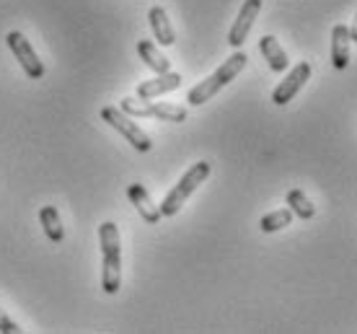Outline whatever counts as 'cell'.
Wrapping results in <instances>:
<instances>
[{
  "mask_svg": "<svg viewBox=\"0 0 357 334\" xmlns=\"http://www.w3.org/2000/svg\"><path fill=\"white\" fill-rule=\"evenodd\" d=\"M101 119H104L107 125L114 127L116 132L125 137V140L132 145L135 151H140V153H148V151L153 148L148 132H143V127L137 125V122H132V117H130L127 112H122V109L104 107V109H101Z\"/></svg>",
  "mask_w": 357,
  "mask_h": 334,
  "instance_id": "cell-4",
  "label": "cell"
},
{
  "mask_svg": "<svg viewBox=\"0 0 357 334\" xmlns=\"http://www.w3.org/2000/svg\"><path fill=\"white\" fill-rule=\"evenodd\" d=\"M8 47H10V52L16 54L18 65L24 68V73H26L29 78L39 81V78L45 75V65H42V60H39V54L34 52V47L29 45V39L21 34V31H10Z\"/></svg>",
  "mask_w": 357,
  "mask_h": 334,
  "instance_id": "cell-6",
  "label": "cell"
},
{
  "mask_svg": "<svg viewBox=\"0 0 357 334\" xmlns=\"http://www.w3.org/2000/svg\"><path fill=\"white\" fill-rule=\"evenodd\" d=\"M39 218H42V226H45L47 238L54 241V244H60V241L65 238V228H63V223H60V213H57L52 205H47V208H42Z\"/></svg>",
  "mask_w": 357,
  "mask_h": 334,
  "instance_id": "cell-15",
  "label": "cell"
},
{
  "mask_svg": "<svg viewBox=\"0 0 357 334\" xmlns=\"http://www.w3.org/2000/svg\"><path fill=\"white\" fill-rule=\"evenodd\" d=\"M308 78H311V65H308V63H298L293 70L287 73L285 81H282L275 89V93H272V101H275L277 107H285L287 101L295 99V93L303 89Z\"/></svg>",
  "mask_w": 357,
  "mask_h": 334,
  "instance_id": "cell-7",
  "label": "cell"
},
{
  "mask_svg": "<svg viewBox=\"0 0 357 334\" xmlns=\"http://www.w3.org/2000/svg\"><path fill=\"white\" fill-rule=\"evenodd\" d=\"M259 50L261 54H264V60H267V65L272 68L275 73H282L287 70V65H290V60H287V52L282 50V45L277 42L275 36H261L259 39Z\"/></svg>",
  "mask_w": 357,
  "mask_h": 334,
  "instance_id": "cell-13",
  "label": "cell"
},
{
  "mask_svg": "<svg viewBox=\"0 0 357 334\" xmlns=\"http://www.w3.org/2000/svg\"><path fill=\"white\" fill-rule=\"evenodd\" d=\"M261 10V0H246L238 10V18L233 21L231 31H228V45L231 47H241L246 42V36H249L251 26H254V21L259 16Z\"/></svg>",
  "mask_w": 357,
  "mask_h": 334,
  "instance_id": "cell-8",
  "label": "cell"
},
{
  "mask_svg": "<svg viewBox=\"0 0 357 334\" xmlns=\"http://www.w3.org/2000/svg\"><path fill=\"white\" fill-rule=\"evenodd\" d=\"M293 223V210L290 208H282V210H275V213H269L259 220V228L264 234H275V231H282L285 226Z\"/></svg>",
  "mask_w": 357,
  "mask_h": 334,
  "instance_id": "cell-17",
  "label": "cell"
},
{
  "mask_svg": "<svg viewBox=\"0 0 357 334\" xmlns=\"http://www.w3.org/2000/svg\"><path fill=\"white\" fill-rule=\"evenodd\" d=\"M127 197H130V202H132L135 208H137V213L143 215L145 223L155 226V223L161 220V208H155V205H153L151 195H148V190H145L143 184H130V190H127Z\"/></svg>",
  "mask_w": 357,
  "mask_h": 334,
  "instance_id": "cell-10",
  "label": "cell"
},
{
  "mask_svg": "<svg viewBox=\"0 0 357 334\" xmlns=\"http://www.w3.org/2000/svg\"><path fill=\"white\" fill-rule=\"evenodd\" d=\"M122 112L130 117H155L163 122H184L187 119V109L174 107V104H145L143 99H122Z\"/></svg>",
  "mask_w": 357,
  "mask_h": 334,
  "instance_id": "cell-5",
  "label": "cell"
},
{
  "mask_svg": "<svg viewBox=\"0 0 357 334\" xmlns=\"http://www.w3.org/2000/svg\"><path fill=\"white\" fill-rule=\"evenodd\" d=\"M98 241H101V288L104 293L114 296L122 285V246H119V231L116 223L107 220L98 228Z\"/></svg>",
  "mask_w": 357,
  "mask_h": 334,
  "instance_id": "cell-1",
  "label": "cell"
},
{
  "mask_svg": "<svg viewBox=\"0 0 357 334\" xmlns=\"http://www.w3.org/2000/svg\"><path fill=\"white\" fill-rule=\"evenodd\" d=\"M210 163L207 161H199V163H195L192 169H189L181 179H178V184L174 187V190L166 195V199L161 202V215H166V218H171V215H176L178 210L184 208V202H187L189 197H192V192L202 184V181L210 176Z\"/></svg>",
  "mask_w": 357,
  "mask_h": 334,
  "instance_id": "cell-3",
  "label": "cell"
},
{
  "mask_svg": "<svg viewBox=\"0 0 357 334\" xmlns=\"http://www.w3.org/2000/svg\"><path fill=\"white\" fill-rule=\"evenodd\" d=\"M148 18H151V29H153V36H155V42L163 47H171L176 42V34H174V29H171V21L166 16V10L161 6H153L148 10Z\"/></svg>",
  "mask_w": 357,
  "mask_h": 334,
  "instance_id": "cell-12",
  "label": "cell"
},
{
  "mask_svg": "<svg viewBox=\"0 0 357 334\" xmlns=\"http://www.w3.org/2000/svg\"><path fill=\"white\" fill-rule=\"evenodd\" d=\"M349 29L344 24H337L331 29V65L337 70H344L349 63Z\"/></svg>",
  "mask_w": 357,
  "mask_h": 334,
  "instance_id": "cell-11",
  "label": "cell"
},
{
  "mask_svg": "<svg viewBox=\"0 0 357 334\" xmlns=\"http://www.w3.org/2000/svg\"><path fill=\"white\" fill-rule=\"evenodd\" d=\"M287 208L293 210V215L301 218V220H311V218L316 215V205H313L301 190L287 192Z\"/></svg>",
  "mask_w": 357,
  "mask_h": 334,
  "instance_id": "cell-16",
  "label": "cell"
},
{
  "mask_svg": "<svg viewBox=\"0 0 357 334\" xmlns=\"http://www.w3.org/2000/svg\"><path fill=\"white\" fill-rule=\"evenodd\" d=\"M137 54H140V60H143L153 73H169L171 70V63L166 54L158 52V47L153 45L151 39H143V42H137Z\"/></svg>",
  "mask_w": 357,
  "mask_h": 334,
  "instance_id": "cell-14",
  "label": "cell"
},
{
  "mask_svg": "<svg viewBox=\"0 0 357 334\" xmlns=\"http://www.w3.org/2000/svg\"><path fill=\"white\" fill-rule=\"evenodd\" d=\"M246 52H236V54H231L228 60H225L218 70L213 73V75H207L205 81L202 83H197L195 89L189 91L187 93V101L192 104V107H199V104H205V101H210L218 93V91L223 89V86H228V83L238 75V73L246 68Z\"/></svg>",
  "mask_w": 357,
  "mask_h": 334,
  "instance_id": "cell-2",
  "label": "cell"
},
{
  "mask_svg": "<svg viewBox=\"0 0 357 334\" xmlns=\"http://www.w3.org/2000/svg\"><path fill=\"white\" fill-rule=\"evenodd\" d=\"M0 332L3 334H21V326H18L16 321L3 311V308H0Z\"/></svg>",
  "mask_w": 357,
  "mask_h": 334,
  "instance_id": "cell-18",
  "label": "cell"
},
{
  "mask_svg": "<svg viewBox=\"0 0 357 334\" xmlns=\"http://www.w3.org/2000/svg\"><path fill=\"white\" fill-rule=\"evenodd\" d=\"M349 39L357 45V13H355V21H352V26H349Z\"/></svg>",
  "mask_w": 357,
  "mask_h": 334,
  "instance_id": "cell-19",
  "label": "cell"
},
{
  "mask_svg": "<svg viewBox=\"0 0 357 334\" xmlns=\"http://www.w3.org/2000/svg\"><path fill=\"white\" fill-rule=\"evenodd\" d=\"M181 86V75L178 73H158V78H151V81H143L137 86V99L151 101L155 96H163V93H171Z\"/></svg>",
  "mask_w": 357,
  "mask_h": 334,
  "instance_id": "cell-9",
  "label": "cell"
}]
</instances>
